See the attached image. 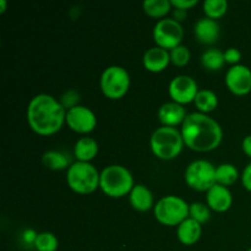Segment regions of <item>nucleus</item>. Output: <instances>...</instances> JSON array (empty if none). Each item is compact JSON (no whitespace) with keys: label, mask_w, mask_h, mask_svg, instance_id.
Masks as SVG:
<instances>
[{"label":"nucleus","mask_w":251,"mask_h":251,"mask_svg":"<svg viewBox=\"0 0 251 251\" xmlns=\"http://www.w3.org/2000/svg\"><path fill=\"white\" fill-rule=\"evenodd\" d=\"M184 144L196 152H208L217 149L223 139V130L218 122L205 113L188 114L181 124Z\"/></svg>","instance_id":"1"},{"label":"nucleus","mask_w":251,"mask_h":251,"mask_svg":"<svg viewBox=\"0 0 251 251\" xmlns=\"http://www.w3.org/2000/svg\"><path fill=\"white\" fill-rule=\"evenodd\" d=\"M66 109L48 93L36 95L27 105V122L36 134L48 136L58 132L65 123Z\"/></svg>","instance_id":"2"},{"label":"nucleus","mask_w":251,"mask_h":251,"mask_svg":"<svg viewBox=\"0 0 251 251\" xmlns=\"http://www.w3.org/2000/svg\"><path fill=\"white\" fill-rule=\"evenodd\" d=\"M135 186L131 172L120 164H110L100 171V188L109 198L129 195Z\"/></svg>","instance_id":"3"},{"label":"nucleus","mask_w":251,"mask_h":251,"mask_svg":"<svg viewBox=\"0 0 251 251\" xmlns=\"http://www.w3.org/2000/svg\"><path fill=\"white\" fill-rule=\"evenodd\" d=\"M180 130L172 126L157 127L150 137V146L154 156L163 161H171L180 154L184 147Z\"/></svg>","instance_id":"4"},{"label":"nucleus","mask_w":251,"mask_h":251,"mask_svg":"<svg viewBox=\"0 0 251 251\" xmlns=\"http://www.w3.org/2000/svg\"><path fill=\"white\" fill-rule=\"evenodd\" d=\"M100 172L91 162H74L66 173L69 188L81 195H87L100 188Z\"/></svg>","instance_id":"5"},{"label":"nucleus","mask_w":251,"mask_h":251,"mask_svg":"<svg viewBox=\"0 0 251 251\" xmlns=\"http://www.w3.org/2000/svg\"><path fill=\"white\" fill-rule=\"evenodd\" d=\"M189 208L190 205L184 199L176 195H168L157 201L153 212L159 223L169 227H178L183 221L189 218Z\"/></svg>","instance_id":"6"},{"label":"nucleus","mask_w":251,"mask_h":251,"mask_svg":"<svg viewBox=\"0 0 251 251\" xmlns=\"http://www.w3.org/2000/svg\"><path fill=\"white\" fill-rule=\"evenodd\" d=\"M103 95L110 100L124 97L130 88V75L120 65H110L103 70L100 80Z\"/></svg>","instance_id":"7"},{"label":"nucleus","mask_w":251,"mask_h":251,"mask_svg":"<svg viewBox=\"0 0 251 251\" xmlns=\"http://www.w3.org/2000/svg\"><path fill=\"white\" fill-rule=\"evenodd\" d=\"M186 184L198 191H207L216 183V167L206 159L193 161L184 174Z\"/></svg>","instance_id":"8"},{"label":"nucleus","mask_w":251,"mask_h":251,"mask_svg":"<svg viewBox=\"0 0 251 251\" xmlns=\"http://www.w3.org/2000/svg\"><path fill=\"white\" fill-rule=\"evenodd\" d=\"M153 41L158 47L172 50L176 47L180 46L184 37V28L180 22L173 17H164L156 22L152 31Z\"/></svg>","instance_id":"9"},{"label":"nucleus","mask_w":251,"mask_h":251,"mask_svg":"<svg viewBox=\"0 0 251 251\" xmlns=\"http://www.w3.org/2000/svg\"><path fill=\"white\" fill-rule=\"evenodd\" d=\"M199 91L196 80L189 75L176 76L172 78L168 86V93L172 100L183 105L194 102Z\"/></svg>","instance_id":"10"},{"label":"nucleus","mask_w":251,"mask_h":251,"mask_svg":"<svg viewBox=\"0 0 251 251\" xmlns=\"http://www.w3.org/2000/svg\"><path fill=\"white\" fill-rule=\"evenodd\" d=\"M65 123L73 131L88 134L97 126V117L91 108L78 104L66 110Z\"/></svg>","instance_id":"11"},{"label":"nucleus","mask_w":251,"mask_h":251,"mask_svg":"<svg viewBox=\"0 0 251 251\" xmlns=\"http://www.w3.org/2000/svg\"><path fill=\"white\" fill-rule=\"evenodd\" d=\"M226 85L234 95H248L251 91V69L243 64L230 66L226 74Z\"/></svg>","instance_id":"12"},{"label":"nucleus","mask_w":251,"mask_h":251,"mask_svg":"<svg viewBox=\"0 0 251 251\" xmlns=\"http://www.w3.org/2000/svg\"><path fill=\"white\" fill-rule=\"evenodd\" d=\"M206 202L212 211L226 212L233 203V195L227 186L215 184L210 190L206 191Z\"/></svg>","instance_id":"13"},{"label":"nucleus","mask_w":251,"mask_h":251,"mask_svg":"<svg viewBox=\"0 0 251 251\" xmlns=\"http://www.w3.org/2000/svg\"><path fill=\"white\" fill-rule=\"evenodd\" d=\"M158 119L162 123L163 126H172L176 127V125H181L188 117L186 114V109L184 108L183 104L173 102H166L159 107L158 113Z\"/></svg>","instance_id":"14"},{"label":"nucleus","mask_w":251,"mask_h":251,"mask_svg":"<svg viewBox=\"0 0 251 251\" xmlns=\"http://www.w3.org/2000/svg\"><path fill=\"white\" fill-rule=\"evenodd\" d=\"M221 27L217 20L210 17H201L194 26V34L200 43L213 44L218 41Z\"/></svg>","instance_id":"15"},{"label":"nucleus","mask_w":251,"mask_h":251,"mask_svg":"<svg viewBox=\"0 0 251 251\" xmlns=\"http://www.w3.org/2000/svg\"><path fill=\"white\" fill-rule=\"evenodd\" d=\"M142 63L146 70L151 73H161L164 69H167V66L171 63V54L167 49L154 46L145 51Z\"/></svg>","instance_id":"16"},{"label":"nucleus","mask_w":251,"mask_h":251,"mask_svg":"<svg viewBox=\"0 0 251 251\" xmlns=\"http://www.w3.org/2000/svg\"><path fill=\"white\" fill-rule=\"evenodd\" d=\"M129 201L132 208L140 212H146L154 207L153 195L151 190L144 184H135L129 194Z\"/></svg>","instance_id":"17"},{"label":"nucleus","mask_w":251,"mask_h":251,"mask_svg":"<svg viewBox=\"0 0 251 251\" xmlns=\"http://www.w3.org/2000/svg\"><path fill=\"white\" fill-rule=\"evenodd\" d=\"M202 234V227L198 221L191 217L186 218L176 227V237L184 245H194L200 240Z\"/></svg>","instance_id":"18"},{"label":"nucleus","mask_w":251,"mask_h":251,"mask_svg":"<svg viewBox=\"0 0 251 251\" xmlns=\"http://www.w3.org/2000/svg\"><path fill=\"white\" fill-rule=\"evenodd\" d=\"M100 151L98 142L92 137H81L74 146V154L78 162H91L96 158Z\"/></svg>","instance_id":"19"},{"label":"nucleus","mask_w":251,"mask_h":251,"mask_svg":"<svg viewBox=\"0 0 251 251\" xmlns=\"http://www.w3.org/2000/svg\"><path fill=\"white\" fill-rule=\"evenodd\" d=\"M42 163L50 171H63L66 168L69 169V167L71 166L68 154L58 150H49L44 152L42 156Z\"/></svg>","instance_id":"20"},{"label":"nucleus","mask_w":251,"mask_h":251,"mask_svg":"<svg viewBox=\"0 0 251 251\" xmlns=\"http://www.w3.org/2000/svg\"><path fill=\"white\" fill-rule=\"evenodd\" d=\"M196 108L199 109L200 113H207L212 112L217 108L218 105V97L212 90H208V88H203V90H200L196 95L195 100Z\"/></svg>","instance_id":"21"},{"label":"nucleus","mask_w":251,"mask_h":251,"mask_svg":"<svg viewBox=\"0 0 251 251\" xmlns=\"http://www.w3.org/2000/svg\"><path fill=\"white\" fill-rule=\"evenodd\" d=\"M201 64L205 69L210 71H217L223 68L226 64L225 51L218 48H210L202 53L200 58Z\"/></svg>","instance_id":"22"},{"label":"nucleus","mask_w":251,"mask_h":251,"mask_svg":"<svg viewBox=\"0 0 251 251\" xmlns=\"http://www.w3.org/2000/svg\"><path fill=\"white\" fill-rule=\"evenodd\" d=\"M239 179V172L232 163H222L216 167V183L223 186L233 185Z\"/></svg>","instance_id":"23"},{"label":"nucleus","mask_w":251,"mask_h":251,"mask_svg":"<svg viewBox=\"0 0 251 251\" xmlns=\"http://www.w3.org/2000/svg\"><path fill=\"white\" fill-rule=\"evenodd\" d=\"M144 11L147 15L157 19H164L167 14L171 11L172 6L171 0H145L142 2Z\"/></svg>","instance_id":"24"},{"label":"nucleus","mask_w":251,"mask_h":251,"mask_svg":"<svg viewBox=\"0 0 251 251\" xmlns=\"http://www.w3.org/2000/svg\"><path fill=\"white\" fill-rule=\"evenodd\" d=\"M202 9L206 17L217 20L227 12L228 1L227 0H205L202 2Z\"/></svg>","instance_id":"25"},{"label":"nucleus","mask_w":251,"mask_h":251,"mask_svg":"<svg viewBox=\"0 0 251 251\" xmlns=\"http://www.w3.org/2000/svg\"><path fill=\"white\" fill-rule=\"evenodd\" d=\"M33 247L37 251H56L59 247V240L53 233L42 232L37 235Z\"/></svg>","instance_id":"26"},{"label":"nucleus","mask_w":251,"mask_h":251,"mask_svg":"<svg viewBox=\"0 0 251 251\" xmlns=\"http://www.w3.org/2000/svg\"><path fill=\"white\" fill-rule=\"evenodd\" d=\"M189 217L198 221L200 225H203L210 220L211 208L208 207L207 203L193 202L190 203V208H189Z\"/></svg>","instance_id":"27"},{"label":"nucleus","mask_w":251,"mask_h":251,"mask_svg":"<svg viewBox=\"0 0 251 251\" xmlns=\"http://www.w3.org/2000/svg\"><path fill=\"white\" fill-rule=\"evenodd\" d=\"M169 54H171V63H173L176 66H180V68L185 66L191 58L190 49L184 44H180L169 50Z\"/></svg>","instance_id":"28"},{"label":"nucleus","mask_w":251,"mask_h":251,"mask_svg":"<svg viewBox=\"0 0 251 251\" xmlns=\"http://www.w3.org/2000/svg\"><path fill=\"white\" fill-rule=\"evenodd\" d=\"M59 100H60L61 105H63L66 110H69V109H71V108L78 105V100H80V93L75 90H70V91H68V92L64 93Z\"/></svg>","instance_id":"29"},{"label":"nucleus","mask_w":251,"mask_h":251,"mask_svg":"<svg viewBox=\"0 0 251 251\" xmlns=\"http://www.w3.org/2000/svg\"><path fill=\"white\" fill-rule=\"evenodd\" d=\"M225 59H226V63L230 64V65H238L242 59V53L238 48L235 47H230V48L226 49L225 51Z\"/></svg>","instance_id":"30"},{"label":"nucleus","mask_w":251,"mask_h":251,"mask_svg":"<svg viewBox=\"0 0 251 251\" xmlns=\"http://www.w3.org/2000/svg\"><path fill=\"white\" fill-rule=\"evenodd\" d=\"M198 2V0H171V4L174 9H181L186 10V11L195 6Z\"/></svg>","instance_id":"31"},{"label":"nucleus","mask_w":251,"mask_h":251,"mask_svg":"<svg viewBox=\"0 0 251 251\" xmlns=\"http://www.w3.org/2000/svg\"><path fill=\"white\" fill-rule=\"evenodd\" d=\"M240 178H242L243 186H244L248 191H251V161L245 166Z\"/></svg>","instance_id":"32"},{"label":"nucleus","mask_w":251,"mask_h":251,"mask_svg":"<svg viewBox=\"0 0 251 251\" xmlns=\"http://www.w3.org/2000/svg\"><path fill=\"white\" fill-rule=\"evenodd\" d=\"M38 235V233H36L32 229H27L22 233V240H24L26 244H32L34 245V242H36V238Z\"/></svg>","instance_id":"33"},{"label":"nucleus","mask_w":251,"mask_h":251,"mask_svg":"<svg viewBox=\"0 0 251 251\" xmlns=\"http://www.w3.org/2000/svg\"><path fill=\"white\" fill-rule=\"evenodd\" d=\"M242 149H243V151H244V153L251 158V134L247 135V136L243 139Z\"/></svg>","instance_id":"34"},{"label":"nucleus","mask_w":251,"mask_h":251,"mask_svg":"<svg viewBox=\"0 0 251 251\" xmlns=\"http://www.w3.org/2000/svg\"><path fill=\"white\" fill-rule=\"evenodd\" d=\"M173 15H174V17L173 19L174 20H176V21L178 22H180L181 24V21H183L184 19H185L186 17V10H181V9H174V11H173Z\"/></svg>","instance_id":"35"},{"label":"nucleus","mask_w":251,"mask_h":251,"mask_svg":"<svg viewBox=\"0 0 251 251\" xmlns=\"http://www.w3.org/2000/svg\"><path fill=\"white\" fill-rule=\"evenodd\" d=\"M6 6H7V1L6 0H0V12H5V10H6Z\"/></svg>","instance_id":"36"},{"label":"nucleus","mask_w":251,"mask_h":251,"mask_svg":"<svg viewBox=\"0 0 251 251\" xmlns=\"http://www.w3.org/2000/svg\"><path fill=\"white\" fill-rule=\"evenodd\" d=\"M247 251H251V248H250V249H248V250H247Z\"/></svg>","instance_id":"37"}]
</instances>
